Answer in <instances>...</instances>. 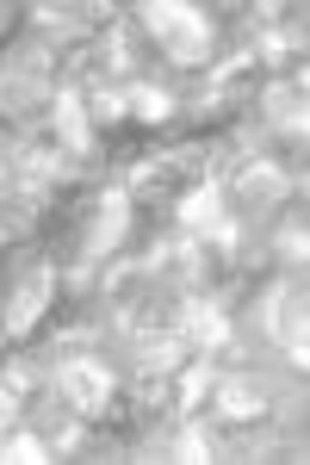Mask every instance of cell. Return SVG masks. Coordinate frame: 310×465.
<instances>
[{
    "label": "cell",
    "mask_w": 310,
    "mask_h": 465,
    "mask_svg": "<svg viewBox=\"0 0 310 465\" xmlns=\"http://www.w3.org/2000/svg\"><path fill=\"white\" fill-rule=\"evenodd\" d=\"M143 19H149V32L162 37V50H168L174 63H205V56H211V25H205V13H199V6L155 0Z\"/></svg>",
    "instance_id": "cell-1"
},
{
    "label": "cell",
    "mask_w": 310,
    "mask_h": 465,
    "mask_svg": "<svg viewBox=\"0 0 310 465\" xmlns=\"http://www.w3.org/2000/svg\"><path fill=\"white\" fill-rule=\"evenodd\" d=\"M56 379H63V397H69L75 416H100L105 403H112V372H105L100 360H69Z\"/></svg>",
    "instance_id": "cell-2"
},
{
    "label": "cell",
    "mask_w": 310,
    "mask_h": 465,
    "mask_svg": "<svg viewBox=\"0 0 310 465\" xmlns=\"http://www.w3.org/2000/svg\"><path fill=\"white\" fill-rule=\"evenodd\" d=\"M180 223L186 230H205L217 242H236V223L224 217V199H217V186H199V193H186L180 199Z\"/></svg>",
    "instance_id": "cell-3"
},
{
    "label": "cell",
    "mask_w": 310,
    "mask_h": 465,
    "mask_svg": "<svg viewBox=\"0 0 310 465\" xmlns=\"http://www.w3.org/2000/svg\"><path fill=\"white\" fill-rule=\"evenodd\" d=\"M56 137H63L69 149H87V143H94V118H87V100H81V94H69V87L56 94Z\"/></svg>",
    "instance_id": "cell-4"
},
{
    "label": "cell",
    "mask_w": 310,
    "mask_h": 465,
    "mask_svg": "<svg viewBox=\"0 0 310 465\" xmlns=\"http://www.w3.org/2000/svg\"><path fill=\"white\" fill-rule=\"evenodd\" d=\"M125 217H131V199L112 186V193H105L100 223H94V254H105V249H118V242H125Z\"/></svg>",
    "instance_id": "cell-5"
},
{
    "label": "cell",
    "mask_w": 310,
    "mask_h": 465,
    "mask_svg": "<svg viewBox=\"0 0 310 465\" xmlns=\"http://www.w3.org/2000/svg\"><path fill=\"white\" fill-rule=\"evenodd\" d=\"M186 335H193L199 348H224V341H230V317H224L217 304H193V311H186Z\"/></svg>",
    "instance_id": "cell-6"
},
{
    "label": "cell",
    "mask_w": 310,
    "mask_h": 465,
    "mask_svg": "<svg viewBox=\"0 0 310 465\" xmlns=\"http://www.w3.org/2000/svg\"><path fill=\"white\" fill-rule=\"evenodd\" d=\"M50 304V280H32V292H19V304L6 311V335H32V322Z\"/></svg>",
    "instance_id": "cell-7"
},
{
    "label": "cell",
    "mask_w": 310,
    "mask_h": 465,
    "mask_svg": "<svg viewBox=\"0 0 310 465\" xmlns=\"http://www.w3.org/2000/svg\"><path fill=\"white\" fill-rule=\"evenodd\" d=\"M217 391V403H224V416L230 422H242V416H261V397L248 391V385H211Z\"/></svg>",
    "instance_id": "cell-8"
},
{
    "label": "cell",
    "mask_w": 310,
    "mask_h": 465,
    "mask_svg": "<svg viewBox=\"0 0 310 465\" xmlns=\"http://www.w3.org/2000/svg\"><path fill=\"white\" fill-rule=\"evenodd\" d=\"M211 385H217V372H211V366H193V372L180 379V403H186V410H199V403L211 397Z\"/></svg>",
    "instance_id": "cell-9"
},
{
    "label": "cell",
    "mask_w": 310,
    "mask_h": 465,
    "mask_svg": "<svg viewBox=\"0 0 310 465\" xmlns=\"http://www.w3.org/2000/svg\"><path fill=\"white\" fill-rule=\"evenodd\" d=\"M125 106L137 112V118H168V94H155V87H137V94H125Z\"/></svg>",
    "instance_id": "cell-10"
},
{
    "label": "cell",
    "mask_w": 310,
    "mask_h": 465,
    "mask_svg": "<svg viewBox=\"0 0 310 465\" xmlns=\"http://www.w3.org/2000/svg\"><path fill=\"white\" fill-rule=\"evenodd\" d=\"M174 453H180L186 465H193V460H211V440H205L199 429H186V434H180V447H174Z\"/></svg>",
    "instance_id": "cell-11"
},
{
    "label": "cell",
    "mask_w": 310,
    "mask_h": 465,
    "mask_svg": "<svg viewBox=\"0 0 310 465\" xmlns=\"http://www.w3.org/2000/svg\"><path fill=\"white\" fill-rule=\"evenodd\" d=\"M6 460H19V465H37V460H44V440H32V434H19V440L6 447Z\"/></svg>",
    "instance_id": "cell-12"
},
{
    "label": "cell",
    "mask_w": 310,
    "mask_h": 465,
    "mask_svg": "<svg viewBox=\"0 0 310 465\" xmlns=\"http://www.w3.org/2000/svg\"><path fill=\"white\" fill-rule=\"evenodd\" d=\"M13 416H19V391H0V429H6Z\"/></svg>",
    "instance_id": "cell-13"
}]
</instances>
